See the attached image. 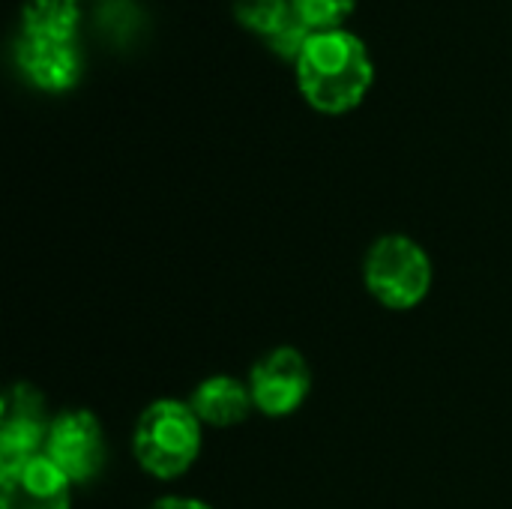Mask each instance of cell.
Returning <instances> with one entry per match:
<instances>
[{
  "label": "cell",
  "mask_w": 512,
  "mask_h": 509,
  "mask_svg": "<svg viewBox=\"0 0 512 509\" xmlns=\"http://www.w3.org/2000/svg\"><path fill=\"white\" fill-rule=\"evenodd\" d=\"M291 69L303 102L324 117H345L357 111L375 84L372 51L363 36L348 27L312 33Z\"/></svg>",
  "instance_id": "cell-1"
},
{
  "label": "cell",
  "mask_w": 512,
  "mask_h": 509,
  "mask_svg": "<svg viewBox=\"0 0 512 509\" xmlns=\"http://www.w3.org/2000/svg\"><path fill=\"white\" fill-rule=\"evenodd\" d=\"M129 450L135 465L147 477L159 483H174L186 477L201 459L204 423L192 411L189 399H153L135 417Z\"/></svg>",
  "instance_id": "cell-2"
},
{
  "label": "cell",
  "mask_w": 512,
  "mask_h": 509,
  "mask_svg": "<svg viewBox=\"0 0 512 509\" xmlns=\"http://www.w3.org/2000/svg\"><path fill=\"white\" fill-rule=\"evenodd\" d=\"M363 288L390 312L420 309L435 288V261L411 234H381L363 255Z\"/></svg>",
  "instance_id": "cell-3"
},
{
  "label": "cell",
  "mask_w": 512,
  "mask_h": 509,
  "mask_svg": "<svg viewBox=\"0 0 512 509\" xmlns=\"http://www.w3.org/2000/svg\"><path fill=\"white\" fill-rule=\"evenodd\" d=\"M246 381L255 414H264L267 420H288L309 402L315 375L300 348L276 345L252 363Z\"/></svg>",
  "instance_id": "cell-4"
},
{
  "label": "cell",
  "mask_w": 512,
  "mask_h": 509,
  "mask_svg": "<svg viewBox=\"0 0 512 509\" xmlns=\"http://www.w3.org/2000/svg\"><path fill=\"white\" fill-rule=\"evenodd\" d=\"M72 486L96 480L108 462V438L102 420L90 408H63L54 414L45 453H42Z\"/></svg>",
  "instance_id": "cell-5"
},
{
  "label": "cell",
  "mask_w": 512,
  "mask_h": 509,
  "mask_svg": "<svg viewBox=\"0 0 512 509\" xmlns=\"http://www.w3.org/2000/svg\"><path fill=\"white\" fill-rule=\"evenodd\" d=\"M54 414L39 387L27 381L6 387L0 402V462L42 456Z\"/></svg>",
  "instance_id": "cell-6"
},
{
  "label": "cell",
  "mask_w": 512,
  "mask_h": 509,
  "mask_svg": "<svg viewBox=\"0 0 512 509\" xmlns=\"http://www.w3.org/2000/svg\"><path fill=\"white\" fill-rule=\"evenodd\" d=\"M12 54L21 78L33 90L48 96L75 90L84 75V54L78 48V39H42L18 33Z\"/></svg>",
  "instance_id": "cell-7"
},
{
  "label": "cell",
  "mask_w": 512,
  "mask_h": 509,
  "mask_svg": "<svg viewBox=\"0 0 512 509\" xmlns=\"http://www.w3.org/2000/svg\"><path fill=\"white\" fill-rule=\"evenodd\" d=\"M72 489L45 456L0 462V509H72Z\"/></svg>",
  "instance_id": "cell-8"
},
{
  "label": "cell",
  "mask_w": 512,
  "mask_h": 509,
  "mask_svg": "<svg viewBox=\"0 0 512 509\" xmlns=\"http://www.w3.org/2000/svg\"><path fill=\"white\" fill-rule=\"evenodd\" d=\"M189 405L204 429H234L255 414L249 381L228 372L201 378L189 393Z\"/></svg>",
  "instance_id": "cell-9"
},
{
  "label": "cell",
  "mask_w": 512,
  "mask_h": 509,
  "mask_svg": "<svg viewBox=\"0 0 512 509\" xmlns=\"http://www.w3.org/2000/svg\"><path fill=\"white\" fill-rule=\"evenodd\" d=\"M81 18V0H24L18 33L42 39H78Z\"/></svg>",
  "instance_id": "cell-10"
},
{
  "label": "cell",
  "mask_w": 512,
  "mask_h": 509,
  "mask_svg": "<svg viewBox=\"0 0 512 509\" xmlns=\"http://www.w3.org/2000/svg\"><path fill=\"white\" fill-rule=\"evenodd\" d=\"M231 12H234V21L246 33H252L264 42L294 15L291 0H234Z\"/></svg>",
  "instance_id": "cell-11"
},
{
  "label": "cell",
  "mask_w": 512,
  "mask_h": 509,
  "mask_svg": "<svg viewBox=\"0 0 512 509\" xmlns=\"http://www.w3.org/2000/svg\"><path fill=\"white\" fill-rule=\"evenodd\" d=\"M360 0H291L294 15H300L315 33L348 27V18L357 12Z\"/></svg>",
  "instance_id": "cell-12"
},
{
  "label": "cell",
  "mask_w": 512,
  "mask_h": 509,
  "mask_svg": "<svg viewBox=\"0 0 512 509\" xmlns=\"http://www.w3.org/2000/svg\"><path fill=\"white\" fill-rule=\"evenodd\" d=\"M312 27L300 18V15H291L270 39H267V48H270V54L273 57H279L282 63H297V57L303 54V48L309 45V39H312Z\"/></svg>",
  "instance_id": "cell-13"
},
{
  "label": "cell",
  "mask_w": 512,
  "mask_h": 509,
  "mask_svg": "<svg viewBox=\"0 0 512 509\" xmlns=\"http://www.w3.org/2000/svg\"><path fill=\"white\" fill-rule=\"evenodd\" d=\"M144 509H219V507H213L210 501L195 498V495H162V498L150 501Z\"/></svg>",
  "instance_id": "cell-14"
}]
</instances>
